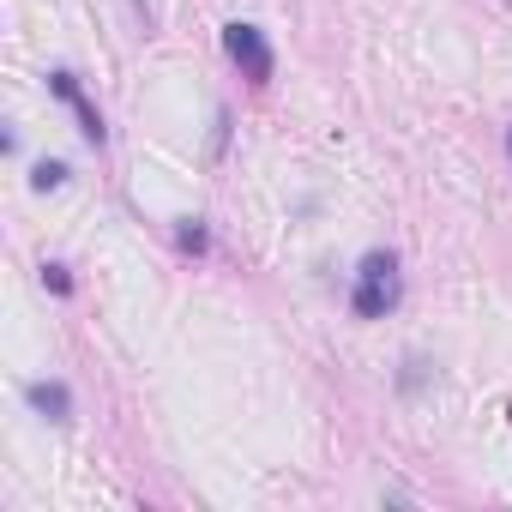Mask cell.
<instances>
[{"instance_id": "cell-1", "label": "cell", "mask_w": 512, "mask_h": 512, "mask_svg": "<svg viewBox=\"0 0 512 512\" xmlns=\"http://www.w3.org/2000/svg\"><path fill=\"white\" fill-rule=\"evenodd\" d=\"M392 302H398V253L374 247L368 260L356 266V290H350V308H356V320H380Z\"/></svg>"}, {"instance_id": "cell-2", "label": "cell", "mask_w": 512, "mask_h": 512, "mask_svg": "<svg viewBox=\"0 0 512 512\" xmlns=\"http://www.w3.org/2000/svg\"><path fill=\"white\" fill-rule=\"evenodd\" d=\"M223 49H229V61H235L253 85H266V79H272V67H278V55H272L266 31H260V25H247V19L223 25Z\"/></svg>"}, {"instance_id": "cell-3", "label": "cell", "mask_w": 512, "mask_h": 512, "mask_svg": "<svg viewBox=\"0 0 512 512\" xmlns=\"http://www.w3.org/2000/svg\"><path fill=\"white\" fill-rule=\"evenodd\" d=\"M49 91H55V97L79 115V133H85L91 145H103V115H97V103L79 91V79H73V73H49Z\"/></svg>"}, {"instance_id": "cell-4", "label": "cell", "mask_w": 512, "mask_h": 512, "mask_svg": "<svg viewBox=\"0 0 512 512\" xmlns=\"http://www.w3.org/2000/svg\"><path fill=\"white\" fill-rule=\"evenodd\" d=\"M25 398H31V410H37L43 422H73V392H67L61 380H31Z\"/></svg>"}, {"instance_id": "cell-5", "label": "cell", "mask_w": 512, "mask_h": 512, "mask_svg": "<svg viewBox=\"0 0 512 512\" xmlns=\"http://www.w3.org/2000/svg\"><path fill=\"white\" fill-rule=\"evenodd\" d=\"M31 187H37V193H55V187H67V163H49V157H43V163L31 169Z\"/></svg>"}, {"instance_id": "cell-6", "label": "cell", "mask_w": 512, "mask_h": 512, "mask_svg": "<svg viewBox=\"0 0 512 512\" xmlns=\"http://www.w3.org/2000/svg\"><path fill=\"white\" fill-rule=\"evenodd\" d=\"M428 380V362L422 356H404V368H398V392H416Z\"/></svg>"}, {"instance_id": "cell-7", "label": "cell", "mask_w": 512, "mask_h": 512, "mask_svg": "<svg viewBox=\"0 0 512 512\" xmlns=\"http://www.w3.org/2000/svg\"><path fill=\"white\" fill-rule=\"evenodd\" d=\"M175 235H181V247H187V253H205V229H199V217H181V229H175Z\"/></svg>"}, {"instance_id": "cell-8", "label": "cell", "mask_w": 512, "mask_h": 512, "mask_svg": "<svg viewBox=\"0 0 512 512\" xmlns=\"http://www.w3.org/2000/svg\"><path fill=\"white\" fill-rule=\"evenodd\" d=\"M43 290H55V296H73V278H67V266H43Z\"/></svg>"}, {"instance_id": "cell-9", "label": "cell", "mask_w": 512, "mask_h": 512, "mask_svg": "<svg viewBox=\"0 0 512 512\" xmlns=\"http://www.w3.org/2000/svg\"><path fill=\"white\" fill-rule=\"evenodd\" d=\"M506 151H512V127H506Z\"/></svg>"}, {"instance_id": "cell-10", "label": "cell", "mask_w": 512, "mask_h": 512, "mask_svg": "<svg viewBox=\"0 0 512 512\" xmlns=\"http://www.w3.org/2000/svg\"><path fill=\"white\" fill-rule=\"evenodd\" d=\"M500 7H512V0H500Z\"/></svg>"}]
</instances>
